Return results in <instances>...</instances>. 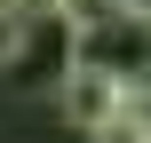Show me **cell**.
I'll use <instances>...</instances> for the list:
<instances>
[{"instance_id":"6da1fadb","label":"cell","mask_w":151,"mask_h":143,"mask_svg":"<svg viewBox=\"0 0 151 143\" xmlns=\"http://www.w3.org/2000/svg\"><path fill=\"white\" fill-rule=\"evenodd\" d=\"M127 88H135V80H111V72H96V64H64V80H56V111H64L72 127H96Z\"/></svg>"},{"instance_id":"7a4b0ae2","label":"cell","mask_w":151,"mask_h":143,"mask_svg":"<svg viewBox=\"0 0 151 143\" xmlns=\"http://www.w3.org/2000/svg\"><path fill=\"white\" fill-rule=\"evenodd\" d=\"M88 143H151V103H143V80H135V88H127V96H119V103L96 119V127H88Z\"/></svg>"},{"instance_id":"3957f363","label":"cell","mask_w":151,"mask_h":143,"mask_svg":"<svg viewBox=\"0 0 151 143\" xmlns=\"http://www.w3.org/2000/svg\"><path fill=\"white\" fill-rule=\"evenodd\" d=\"M48 16H64L72 32H88V24H104V16H127L119 0H48Z\"/></svg>"},{"instance_id":"277c9868","label":"cell","mask_w":151,"mask_h":143,"mask_svg":"<svg viewBox=\"0 0 151 143\" xmlns=\"http://www.w3.org/2000/svg\"><path fill=\"white\" fill-rule=\"evenodd\" d=\"M16 32H24V16H16V8H8V0H0V64H8V56H16Z\"/></svg>"},{"instance_id":"5b68a950","label":"cell","mask_w":151,"mask_h":143,"mask_svg":"<svg viewBox=\"0 0 151 143\" xmlns=\"http://www.w3.org/2000/svg\"><path fill=\"white\" fill-rule=\"evenodd\" d=\"M8 8H16V16H40V8H48V0H8Z\"/></svg>"},{"instance_id":"8992f818","label":"cell","mask_w":151,"mask_h":143,"mask_svg":"<svg viewBox=\"0 0 151 143\" xmlns=\"http://www.w3.org/2000/svg\"><path fill=\"white\" fill-rule=\"evenodd\" d=\"M119 8H127V16H143V8H151V0H119Z\"/></svg>"}]
</instances>
